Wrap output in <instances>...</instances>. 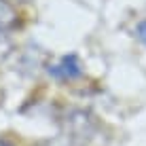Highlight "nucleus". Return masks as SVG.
Masks as SVG:
<instances>
[{"label":"nucleus","mask_w":146,"mask_h":146,"mask_svg":"<svg viewBox=\"0 0 146 146\" xmlns=\"http://www.w3.org/2000/svg\"><path fill=\"white\" fill-rule=\"evenodd\" d=\"M64 129H66V138L74 146H87L89 142L95 140L98 133V121L85 110H74L70 112L64 121Z\"/></svg>","instance_id":"nucleus-1"},{"label":"nucleus","mask_w":146,"mask_h":146,"mask_svg":"<svg viewBox=\"0 0 146 146\" xmlns=\"http://www.w3.org/2000/svg\"><path fill=\"white\" fill-rule=\"evenodd\" d=\"M49 74L59 80H72V78H78L80 74H83V66H80L78 57L76 55H66V57H62L57 64H51V66L47 68Z\"/></svg>","instance_id":"nucleus-2"},{"label":"nucleus","mask_w":146,"mask_h":146,"mask_svg":"<svg viewBox=\"0 0 146 146\" xmlns=\"http://www.w3.org/2000/svg\"><path fill=\"white\" fill-rule=\"evenodd\" d=\"M19 23V15L15 11V7L7 0H0V30L7 32V30H13Z\"/></svg>","instance_id":"nucleus-3"},{"label":"nucleus","mask_w":146,"mask_h":146,"mask_svg":"<svg viewBox=\"0 0 146 146\" xmlns=\"http://www.w3.org/2000/svg\"><path fill=\"white\" fill-rule=\"evenodd\" d=\"M11 53H13V40L0 30V62H4Z\"/></svg>","instance_id":"nucleus-4"},{"label":"nucleus","mask_w":146,"mask_h":146,"mask_svg":"<svg viewBox=\"0 0 146 146\" xmlns=\"http://www.w3.org/2000/svg\"><path fill=\"white\" fill-rule=\"evenodd\" d=\"M135 34H138V38H140V42L146 47V19L144 21H140L138 23V28H135Z\"/></svg>","instance_id":"nucleus-5"},{"label":"nucleus","mask_w":146,"mask_h":146,"mask_svg":"<svg viewBox=\"0 0 146 146\" xmlns=\"http://www.w3.org/2000/svg\"><path fill=\"white\" fill-rule=\"evenodd\" d=\"M0 146H13L11 142H4V140H0Z\"/></svg>","instance_id":"nucleus-6"},{"label":"nucleus","mask_w":146,"mask_h":146,"mask_svg":"<svg viewBox=\"0 0 146 146\" xmlns=\"http://www.w3.org/2000/svg\"><path fill=\"white\" fill-rule=\"evenodd\" d=\"M17 2H30V0H17Z\"/></svg>","instance_id":"nucleus-7"}]
</instances>
